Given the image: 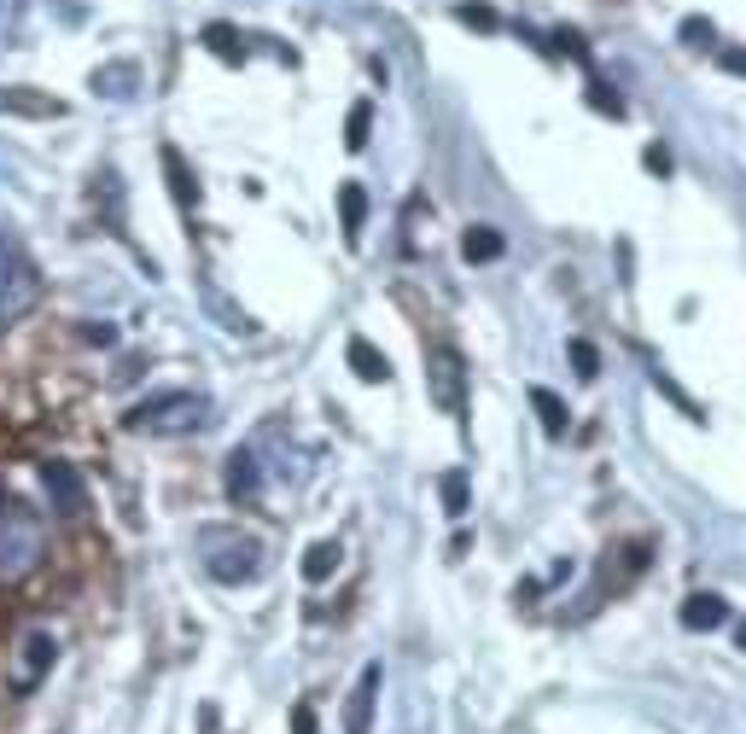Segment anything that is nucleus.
<instances>
[{"instance_id": "obj_9", "label": "nucleus", "mask_w": 746, "mask_h": 734, "mask_svg": "<svg viewBox=\"0 0 746 734\" xmlns=\"http://www.w3.org/2000/svg\"><path fill=\"white\" fill-rule=\"evenodd\" d=\"M222 484H228V501H257V490H263V467H257V455L251 449H234L228 455V472H222Z\"/></svg>"}, {"instance_id": "obj_7", "label": "nucleus", "mask_w": 746, "mask_h": 734, "mask_svg": "<svg viewBox=\"0 0 746 734\" xmlns=\"http://www.w3.org/2000/svg\"><path fill=\"white\" fill-rule=\"evenodd\" d=\"M41 478H47V496H53V507H59L65 519H82V513H88V484H82V472L70 467V461H47Z\"/></svg>"}, {"instance_id": "obj_26", "label": "nucleus", "mask_w": 746, "mask_h": 734, "mask_svg": "<svg viewBox=\"0 0 746 734\" xmlns=\"http://www.w3.org/2000/svg\"><path fill=\"white\" fill-rule=\"evenodd\" d=\"M455 18H461V24H473V30H496V12H490V6H473V0H461V6H455Z\"/></svg>"}, {"instance_id": "obj_4", "label": "nucleus", "mask_w": 746, "mask_h": 734, "mask_svg": "<svg viewBox=\"0 0 746 734\" xmlns=\"http://www.w3.org/2000/svg\"><path fill=\"white\" fill-rule=\"evenodd\" d=\"M204 571L216 583H251L263 571V548L257 536H234V531H204Z\"/></svg>"}, {"instance_id": "obj_22", "label": "nucleus", "mask_w": 746, "mask_h": 734, "mask_svg": "<svg viewBox=\"0 0 746 734\" xmlns=\"http://www.w3.org/2000/svg\"><path fill=\"white\" fill-rule=\"evenodd\" d=\"M24 18H30L24 0H0V41H18V35H24Z\"/></svg>"}, {"instance_id": "obj_13", "label": "nucleus", "mask_w": 746, "mask_h": 734, "mask_svg": "<svg viewBox=\"0 0 746 734\" xmlns=\"http://www.w3.org/2000/svg\"><path fill=\"white\" fill-rule=\"evenodd\" d=\"M339 216H344V245H362V228H368V193L356 181L339 187Z\"/></svg>"}, {"instance_id": "obj_20", "label": "nucleus", "mask_w": 746, "mask_h": 734, "mask_svg": "<svg viewBox=\"0 0 746 734\" xmlns=\"http://www.w3.org/2000/svg\"><path fill=\"white\" fill-rule=\"evenodd\" d=\"M368 134H373V105L356 100V105H350V117H344V146H350V152H362V146H368Z\"/></svg>"}, {"instance_id": "obj_3", "label": "nucleus", "mask_w": 746, "mask_h": 734, "mask_svg": "<svg viewBox=\"0 0 746 734\" xmlns=\"http://www.w3.org/2000/svg\"><path fill=\"white\" fill-rule=\"evenodd\" d=\"M35 303H41V274L12 239L0 234V327H18Z\"/></svg>"}, {"instance_id": "obj_14", "label": "nucleus", "mask_w": 746, "mask_h": 734, "mask_svg": "<svg viewBox=\"0 0 746 734\" xmlns=\"http://www.w3.org/2000/svg\"><path fill=\"white\" fill-rule=\"evenodd\" d=\"M0 111H12V117H65V105H59V100L30 94V88H0Z\"/></svg>"}, {"instance_id": "obj_24", "label": "nucleus", "mask_w": 746, "mask_h": 734, "mask_svg": "<svg viewBox=\"0 0 746 734\" xmlns=\"http://www.w3.org/2000/svg\"><path fill=\"white\" fill-rule=\"evenodd\" d=\"M589 105H595V111H601V117H624V100H618V94H612L607 82H589Z\"/></svg>"}, {"instance_id": "obj_6", "label": "nucleus", "mask_w": 746, "mask_h": 734, "mask_svg": "<svg viewBox=\"0 0 746 734\" xmlns=\"http://www.w3.org/2000/svg\"><path fill=\"white\" fill-rule=\"evenodd\" d=\"M53 659H59V635L53 630H24V641H18V665H12V688H18V694L41 688V676L53 670Z\"/></svg>"}, {"instance_id": "obj_27", "label": "nucleus", "mask_w": 746, "mask_h": 734, "mask_svg": "<svg viewBox=\"0 0 746 734\" xmlns=\"http://www.w3.org/2000/svg\"><path fill=\"white\" fill-rule=\"evenodd\" d=\"M548 47H554V53H572V59H589V47H583V35H577V30H560Z\"/></svg>"}, {"instance_id": "obj_23", "label": "nucleus", "mask_w": 746, "mask_h": 734, "mask_svg": "<svg viewBox=\"0 0 746 734\" xmlns=\"http://www.w3.org/2000/svg\"><path fill=\"white\" fill-rule=\"evenodd\" d=\"M572 367H577V379H595L601 373V350L589 338H572Z\"/></svg>"}, {"instance_id": "obj_11", "label": "nucleus", "mask_w": 746, "mask_h": 734, "mask_svg": "<svg viewBox=\"0 0 746 734\" xmlns=\"http://www.w3.org/2000/svg\"><path fill=\"white\" fill-rule=\"evenodd\" d=\"M344 362H350V373H356L362 385H385V379H391L385 350H373L368 338H350V344H344Z\"/></svg>"}, {"instance_id": "obj_31", "label": "nucleus", "mask_w": 746, "mask_h": 734, "mask_svg": "<svg viewBox=\"0 0 746 734\" xmlns=\"http://www.w3.org/2000/svg\"><path fill=\"white\" fill-rule=\"evenodd\" d=\"M735 647H746V618H741V624H735Z\"/></svg>"}, {"instance_id": "obj_10", "label": "nucleus", "mask_w": 746, "mask_h": 734, "mask_svg": "<svg viewBox=\"0 0 746 734\" xmlns=\"http://www.w3.org/2000/svg\"><path fill=\"white\" fill-rule=\"evenodd\" d=\"M682 630H723V624H729V601H723V595H712V589H706V595H688V601H682Z\"/></svg>"}, {"instance_id": "obj_2", "label": "nucleus", "mask_w": 746, "mask_h": 734, "mask_svg": "<svg viewBox=\"0 0 746 734\" xmlns=\"http://www.w3.org/2000/svg\"><path fill=\"white\" fill-rule=\"evenodd\" d=\"M41 566V519L24 501H0V583H24Z\"/></svg>"}, {"instance_id": "obj_1", "label": "nucleus", "mask_w": 746, "mask_h": 734, "mask_svg": "<svg viewBox=\"0 0 746 734\" xmlns=\"http://www.w3.org/2000/svg\"><path fill=\"white\" fill-rule=\"evenodd\" d=\"M210 426V402L193 391H164L129 408V432H152V437H187Z\"/></svg>"}, {"instance_id": "obj_29", "label": "nucleus", "mask_w": 746, "mask_h": 734, "mask_svg": "<svg viewBox=\"0 0 746 734\" xmlns=\"http://www.w3.org/2000/svg\"><path fill=\"white\" fill-rule=\"evenodd\" d=\"M292 734H321V723H315L309 705H292Z\"/></svg>"}, {"instance_id": "obj_21", "label": "nucleus", "mask_w": 746, "mask_h": 734, "mask_svg": "<svg viewBox=\"0 0 746 734\" xmlns=\"http://www.w3.org/2000/svg\"><path fill=\"white\" fill-rule=\"evenodd\" d=\"M204 47H210L216 59H228V65H239V59H245V41H239L228 24H210V30H204Z\"/></svg>"}, {"instance_id": "obj_16", "label": "nucleus", "mask_w": 746, "mask_h": 734, "mask_svg": "<svg viewBox=\"0 0 746 734\" xmlns=\"http://www.w3.org/2000/svg\"><path fill=\"white\" fill-rule=\"evenodd\" d=\"M135 88H140L135 65H100V70H94V94H105V100H129Z\"/></svg>"}, {"instance_id": "obj_19", "label": "nucleus", "mask_w": 746, "mask_h": 734, "mask_svg": "<svg viewBox=\"0 0 746 734\" xmlns=\"http://www.w3.org/2000/svg\"><path fill=\"white\" fill-rule=\"evenodd\" d=\"M531 408H537V420H543V432L548 437H566V402L554 397V391H543V385H531Z\"/></svg>"}, {"instance_id": "obj_15", "label": "nucleus", "mask_w": 746, "mask_h": 734, "mask_svg": "<svg viewBox=\"0 0 746 734\" xmlns=\"http://www.w3.org/2000/svg\"><path fill=\"white\" fill-rule=\"evenodd\" d=\"M339 560H344V548L333 542V536L309 542V554H304V583H327V577L339 571Z\"/></svg>"}, {"instance_id": "obj_28", "label": "nucleus", "mask_w": 746, "mask_h": 734, "mask_svg": "<svg viewBox=\"0 0 746 734\" xmlns=\"http://www.w3.org/2000/svg\"><path fill=\"white\" fill-rule=\"evenodd\" d=\"M717 65L729 70V76H746V47H723V53H717Z\"/></svg>"}, {"instance_id": "obj_8", "label": "nucleus", "mask_w": 746, "mask_h": 734, "mask_svg": "<svg viewBox=\"0 0 746 734\" xmlns=\"http://www.w3.org/2000/svg\"><path fill=\"white\" fill-rule=\"evenodd\" d=\"M379 682H385V670L362 665L356 688H350V705H344V734H368L373 729V700H379Z\"/></svg>"}, {"instance_id": "obj_25", "label": "nucleus", "mask_w": 746, "mask_h": 734, "mask_svg": "<svg viewBox=\"0 0 746 734\" xmlns=\"http://www.w3.org/2000/svg\"><path fill=\"white\" fill-rule=\"evenodd\" d=\"M682 41H688V47H712L717 41L712 18H682Z\"/></svg>"}, {"instance_id": "obj_18", "label": "nucleus", "mask_w": 746, "mask_h": 734, "mask_svg": "<svg viewBox=\"0 0 746 734\" xmlns=\"http://www.w3.org/2000/svg\"><path fill=\"white\" fill-rule=\"evenodd\" d=\"M438 490H443V513H449V519H467V507H473V484H467V472H461V467L443 472Z\"/></svg>"}, {"instance_id": "obj_30", "label": "nucleus", "mask_w": 746, "mask_h": 734, "mask_svg": "<svg viewBox=\"0 0 746 734\" xmlns=\"http://www.w3.org/2000/svg\"><path fill=\"white\" fill-rule=\"evenodd\" d=\"M642 164L653 169V175H671V152H665V146H647V152H642Z\"/></svg>"}, {"instance_id": "obj_12", "label": "nucleus", "mask_w": 746, "mask_h": 734, "mask_svg": "<svg viewBox=\"0 0 746 734\" xmlns=\"http://www.w3.org/2000/svg\"><path fill=\"white\" fill-rule=\"evenodd\" d=\"M164 169H170V193H175V204H181V210H199L204 187L193 181V169H187V158H181L175 146H164Z\"/></svg>"}, {"instance_id": "obj_17", "label": "nucleus", "mask_w": 746, "mask_h": 734, "mask_svg": "<svg viewBox=\"0 0 746 734\" xmlns=\"http://www.w3.org/2000/svg\"><path fill=\"white\" fill-rule=\"evenodd\" d=\"M502 251H508V239L496 234V228H484V222L467 228V239H461V257H467V263H496Z\"/></svg>"}, {"instance_id": "obj_5", "label": "nucleus", "mask_w": 746, "mask_h": 734, "mask_svg": "<svg viewBox=\"0 0 746 734\" xmlns=\"http://www.w3.org/2000/svg\"><path fill=\"white\" fill-rule=\"evenodd\" d=\"M426 397L449 420L467 414V362H461V350H449V344L426 350Z\"/></svg>"}]
</instances>
